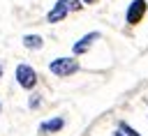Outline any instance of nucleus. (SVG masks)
I'll use <instances>...</instances> for the list:
<instances>
[{"label": "nucleus", "instance_id": "1", "mask_svg": "<svg viewBox=\"0 0 148 136\" xmlns=\"http://www.w3.org/2000/svg\"><path fill=\"white\" fill-rule=\"evenodd\" d=\"M49 71L53 76H60V78L62 76H72V74L79 71V60L76 58H56V60H51Z\"/></svg>", "mask_w": 148, "mask_h": 136}, {"label": "nucleus", "instance_id": "2", "mask_svg": "<svg viewBox=\"0 0 148 136\" xmlns=\"http://www.w3.org/2000/svg\"><path fill=\"white\" fill-rule=\"evenodd\" d=\"M16 83L23 88V90H32L37 85V71L30 67V65H18L16 67Z\"/></svg>", "mask_w": 148, "mask_h": 136}, {"label": "nucleus", "instance_id": "3", "mask_svg": "<svg viewBox=\"0 0 148 136\" xmlns=\"http://www.w3.org/2000/svg\"><path fill=\"white\" fill-rule=\"evenodd\" d=\"M146 9H148V2H146V0H132V5H130L127 12H125V21H127L130 25L139 23V21L143 18Z\"/></svg>", "mask_w": 148, "mask_h": 136}, {"label": "nucleus", "instance_id": "4", "mask_svg": "<svg viewBox=\"0 0 148 136\" xmlns=\"http://www.w3.org/2000/svg\"><path fill=\"white\" fill-rule=\"evenodd\" d=\"M69 2H72V0H58V2L51 7V12L46 14V21H49V23L62 21V18L67 16V12H69Z\"/></svg>", "mask_w": 148, "mask_h": 136}, {"label": "nucleus", "instance_id": "5", "mask_svg": "<svg viewBox=\"0 0 148 136\" xmlns=\"http://www.w3.org/2000/svg\"><path fill=\"white\" fill-rule=\"evenodd\" d=\"M99 37H102L99 32H88V35H83V37H81V39H79V41L72 46L74 55H83V53H86V51L92 46V41H95V39H99Z\"/></svg>", "mask_w": 148, "mask_h": 136}, {"label": "nucleus", "instance_id": "6", "mask_svg": "<svg viewBox=\"0 0 148 136\" xmlns=\"http://www.w3.org/2000/svg\"><path fill=\"white\" fill-rule=\"evenodd\" d=\"M65 127V120L62 118H51V120H46V122H42L39 124V131H44V134H56V131H60Z\"/></svg>", "mask_w": 148, "mask_h": 136}, {"label": "nucleus", "instance_id": "7", "mask_svg": "<svg viewBox=\"0 0 148 136\" xmlns=\"http://www.w3.org/2000/svg\"><path fill=\"white\" fill-rule=\"evenodd\" d=\"M23 46H25V48H35V51H37V48H42V46H44V39H42L39 35H25V37H23Z\"/></svg>", "mask_w": 148, "mask_h": 136}, {"label": "nucleus", "instance_id": "8", "mask_svg": "<svg viewBox=\"0 0 148 136\" xmlns=\"http://www.w3.org/2000/svg\"><path fill=\"white\" fill-rule=\"evenodd\" d=\"M120 131H123L125 136H141V134H139L136 129H132V127H130L127 122H120Z\"/></svg>", "mask_w": 148, "mask_h": 136}, {"label": "nucleus", "instance_id": "9", "mask_svg": "<svg viewBox=\"0 0 148 136\" xmlns=\"http://www.w3.org/2000/svg\"><path fill=\"white\" fill-rule=\"evenodd\" d=\"M28 104H30V108H37V106H39V97H37V95H35V97H30V101H28Z\"/></svg>", "mask_w": 148, "mask_h": 136}, {"label": "nucleus", "instance_id": "10", "mask_svg": "<svg viewBox=\"0 0 148 136\" xmlns=\"http://www.w3.org/2000/svg\"><path fill=\"white\" fill-rule=\"evenodd\" d=\"M113 136H125V134H123V131L118 129V131H113Z\"/></svg>", "mask_w": 148, "mask_h": 136}, {"label": "nucleus", "instance_id": "11", "mask_svg": "<svg viewBox=\"0 0 148 136\" xmlns=\"http://www.w3.org/2000/svg\"><path fill=\"white\" fill-rule=\"evenodd\" d=\"M83 2H86V5H90V2H95V0H83Z\"/></svg>", "mask_w": 148, "mask_h": 136}, {"label": "nucleus", "instance_id": "12", "mask_svg": "<svg viewBox=\"0 0 148 136\" xmlns=\"http://www.w3.org/2000/svg\"><path fill=\"white\" fill-rule=\"evenodd\" d=\"M0 78H2V67H0Z\"/></svg>", "mask_w": 148, "mask_h": 136}, {"label": "nucleus", "instance_id": "13", "mask_svg": "<svg viewBox=\"0 0 148 136\" xmlns=\"http://www.w3.org/2000/svg\"><path fill=\"white\" fill-rule=\"evenodd\" d=\"M0 108H2V104H0Z\"/></svg>", "mask_w": 148, "mask_h": 136}]
</instances>
